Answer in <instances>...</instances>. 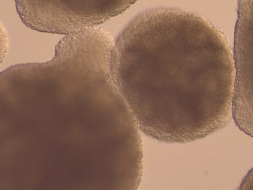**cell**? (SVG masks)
Instances as JSON below:
<instances>
[{"mask_svg":"<svg viewBox=\"0 0 253 190\" xmlns=\"http://www.w3.org/2000/svg\"><path fill=\"white\" fill-rule=\"evenodd\" d=\"M111 69L139 128L159 141H195L231 120V49L200 15L166 7L141 12L114 41Z\"/></svg>","mask_w":253,"mask_h":190,"instance_id":"cell-1","label":"cell"},{"mask_svg":"<svg viewBox=\"0 0 253 190\" xmlns=\"http://www.w3.org/2000/svg\"><path fill=\"white\" fill-rule=\"evenodd\" d=\"M63 1H82V0H61Z\"/></svg>","mask_w":253,"mask_h":190,"instance_id":"cell-2","label":"cell"}]
</instances>
